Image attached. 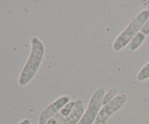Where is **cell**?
<instances>
[{"mask_svg": "<svg viewBox=\"0 0 149 124\" xmlns=\"http://www.w3.org/2000/svg\"><path fill=\"white\" fill-rule=\"evenodd\" d=\"M45 54V47L43 42L37 36H33L31 39L30 54L18 77L19 85H27L33 80L42 65Z\"/></svg>", "mask_w": 149, "mask_h": 124, "instance_id": "6da1fadb", "label": "cell"}, {"mask_svg": "<svg viewBox=\"0 0 149 124\" xmlns=\"http://www.w3.org/2000/svg\"><path fill=\"white\" fill-rule=\"evenodd\" d=\"M18 124H31V121L29 118H25V119L22 120Z\"/></svg>", "mask_w": 149, "mask_h": 124, "instance_id": "5bb4252c", "label": "cell"}, {"mask_svg": "<svg viewBox=\"0 0 149 124\" xmlns=\"http://www.w3.org/2000/svg\"><path fill=\"white\" fill-rule=\"evenodd\" d=\"M149 19V12L147 10H142L140 12L127 27L116 36L113 43V50L119 52L123 48H126L131 39L138 33L141 32V29L144 23Z\"/></svg>", "mask_w": 149, "mask_h": 124, "instance_id": "7a4b0ae2", "label": "cell"}, {"mask_svg": "<svg viewBox=\"0 0 149 124\" xmlns=\"http://www.w3.org/2000/svg\"><path fill=\"white\" fill-rule=\"evenodd\" d=\"M75 105V101H70L69 102L64 105L62 107V109L60 111V115L63 117V118H65V117L68 116L72 112L73 109Z\"/></svg>", "mask_w": 149, "mask_h": 124, "instance_id": "9c48e42d", "label": "cell"}, {"mask_svg": "<svg viewBox=\"0 0 149 124\" xmlns=\"http://www.w3.org/2000/svg\"><path fill=\"white\" fill-rule=\"evenodd\" d=\"M141 32L145 36H148L149 34V19L142 26L141 29Z\"/></svg>", "mask_w": 149, "mask_h": 124, "instance_id": "8fae6325", "label": "cell"}, {"mask_svg": "<svg viewBox=\"0 0 149 124\" xmlns=\"http://www.w3.org/2000/svg\"><path fill=\"white\" fill-rule=\"evenodd\" d=\"M127 100V96L126 93H121L117 95L111 102L103 105L94 124H106L109 118L113 113L119 110L125 105Z\"/></svg>", "mask_w": 149, "mask_h": 124, "instance_id": "277c9868", "label": "cell"}, {"mask_svg": "<svg viewBox=\"0 0 149 124\" xmlns=\"http://www.w3.org/2000/svg\"><path fill=\"white\" fill-rule=\"evenodd\" d=\"M106 90L103 88L99 87L96 89L90 97L87 109L78 124H93L103 106V101Z\"/></svg>", "mask_w": 149, "mask_h": 124, "instance_id": "3957f363", "label": "cell"}, {"mask_svg": "<svg viewBox=\"0 0 149 124\" xmlns=\"http://www.w3.org/2000/svg\"><path fill=\"white\" fill-rule=\"evenodd\" d=\"M37 124H38V123H37Z\"/></svg>", "mask_w": 149, "mask_h": 124, "instance_id": "9a60e30c", "label": "cell"}, {"mask_svg": "<svg viewBox=\"0 0 149 124\" xmlns=\"http://www.w3.org/2000/svg\"><path fill=\"white\" fill-rule=\"evenodd\" d=\"M146 36H145L143 34L140 32L131 39L130 42L127 45V50L128 52H134L135 50H136L143 43L144 41L146 40Z\"/></svg>", "mask_w": 149, "mask_h": 124, "instance_id": "52a82bcc", "label": "cell"}, {"mask_svg": "<svg viewBox=\"0 0 149 124\" xmlns=\"http://www.w3.org/2000/svg\"><path fill=\"white\" fill-rule=\"evenodd\" d=\"M149 79V61L143 66L137 74V80L138 81H145Z\"/></svg>", "mask_w": 149, "mask_h": 124, "instance_id": "ba28073f", "label": "cell"}, {"mask_svg": "<svg viewBox=\"0 0 149 124\" xmlns=\"http://www.w3.org/2000/svg\"><path fill=\"white\" fill-rule=\"evenodd\" d=\"M117 92L118 90L116 88H111L109 89L108 91H106L104 95V97H103V105L106 104L108 102H111L112 99H114V98L117 96Z\"/></svg>", "mask_w": 149, "mask_h": 124, "instance_id": "30bf717a", "label": "cell"}, {"mask_svg": "<svg viewBox=\"0 0 149 124\" xmlns=\"http://www.w3.org/2000/svg\"><path fill=\"white\" fill-rule=\"evenodd\" d=\"M58 120H57L56 118L54 117V118L49 119L45 124H58Z\"/></svg>", "mask_w": 149, "mask_h": 124, "instance_id": "4fadbf2b", "label": "cell"}, {"mask_svg": "<svg viewBox=\"0 0 149 124\" xmlns=\"http://www.w3.org/2000/svg\"><path fill=\"white\" fill-rule=\"evenodd\" d=\"M84 112L85 110L83 101L79 99H77L75 100V105L71 114L65 118L62 117L58 124H78L84 115Z\"/></svg>", "mask_w": 149, "mask_h": 124, "instance_id": "8992f818", "label": "cell"}, {"mask_svg": "<svg viewBox=\"0 0 149 124\" xmlns=\"http://www.w3.org/2000/svg\"><path fill=\"white\" fill-rule=\"evenodd\" d=\"M141 4L145 10L149 12V0H145V1H141Z\"/></svg>", "mask_w": 149, "mask_h": 124, "instance_id": "7c38bea8", "label": "cell"}, {"mask_svg": "<svg viewBox=\"0 0 149 124\" xmlns=\"http://www.w3.org/2000/svg\"><path fill=\"white\" fill-rule=\"evenodd\" d=\"M70 101L71 98L68 95H63L55 99L40 112L38 118V124L46 123L49 119L54 118L58 112H60L63 106Z\"/></svg>", "mask_w": 149, "mask_h": 124, "instance_id": "5b68a950", "label": "cell"}]
</instances>
